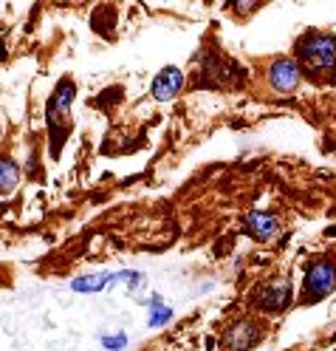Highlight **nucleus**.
I'll return each instance as SVG.
<instances>
[{"instance_id":"nucleus-10","label":"nucleus","mask_w":336,"mask_h":351,"mask_svg":"<svg viewBox=\"0 0 336 351\" xmlns=\"http://www.w3.org/2000/svg\"><path fill=\"white\" fill-rule=\"evenodd\" d=\"M150 309H153V315H150V326H153V328L164 326V323L172 317V309L161 303V298H153V300H150Z\"/></svg>"},{"instance_id":"nucleus-4","label":"nucleus","mask_w":336,"mask_h":351,"mask_svg":"<svg viewBox=\"0 0 336 351\" xmlns=\"http://www.w3.org/2000/svg\"><path fill=\"white\" fill-rule=\"evenodd\" d=\"M288 300H291V283L283 280V278L263 283V287L255 292V303L263 312H283L288 306Z\"/></svg>"},{"instance_id":"nucleus-9","label":"nucleus","mask_w":336,"mask_h":351,"mask_svg":"<svg viewBox=\"0 0 336 351\" xmlns=\"http://www.w3.org/2000/svg\"><path fill=\"white\" fill-rule=\"evenodd\" d=\"M20 182V167L12 159H0V193L14 190Z\"/></svg>"},{"instance_id":"nucleus-6","label":"nucleus","mask_w":336,"mask_h":351,"mask_svg":"<svg viewBox=\"0 0 336 351\" xmlns=\"http://www.w3.org/2000/svg\"><path fill=\"white\" fill-rule=\"evenodd\" d=\"M260 337V328L249 320H237L227 328V335H223V343H227L232 351H246V348H252Z\"/></svg>"},{"instance_id":"nucleus-1","label":"nucleus","mask_w":336,"mask_h":351,"mask_svg":"<svg viewBox=\"0 0 336 351\" xmlns=\"http://www.w3.org/2000/svg\"><path fill=\"white\" fill-rule=\"evenodd\" d=\"M297 65L300 71L311 77H325L336 69V37L331 34H308L297 46Z\"/></svg>"},{"instance_id":"nucleus-11","label":"nucleus","mask_w":336,"mask_h":351,"mask_svg":"<svg viewBox=\"0 0 336 351\" xmlns=\"http://www.w3.org/2000/svg\"><path fill=\"white\" fill-rule=\"evenodd\" d=\"M102 346L107 348V351H119V348H125L127 346V337L125 335H114V337H102Z\"/></svg>"},{"instance_id":"nucleus-5","label":"nucleus","mask_w":336,"mask_h":351,"mask_svg":"<svg viewBox=\"0 0 336 351\" xmlns=\"http://www.w3.org/2000/svg\"><path fill=\"white\" fill-rule=\"evenodd\" d=\"M302 80V71L294 60H274L272 69H268V85H272V91L277 94H291L297 91V85Z\"/></svg>"},{"instance_id":"nucleus-8","label":"nucleus","mask_w":336,"mask_h":351,"mask_svg":"<svg viewBox=\"0 0 336 351\" xmlns=\"http://www.w3.org/2000/svg\"><path fill=\"white\" fill-rule=\"evenodd\" d=\"M246 232L257 241H268L277 235V218L266 210H255L249 218H246Z\"/></svg>"},{"instance_id":"nucleus-2","label":"nucleus","mask_w":336,"mask_h":351,"mask_svg":"<svg viewBox=\"0 0 336 351\" xmlns=\"http://www.w3.org/2000/svg\"><path fill=\"white\" fill-rule=\"evenodd\" d=\"M74 102V85L65 80L57 85V91L49 102V134H51V153H60L62 139L68 134V108Z\"/></svg>"},{"instance_id":"nucleus-3","label":"nucleus","mask_w":336,"mask_h":351,"mask_svg":"<svg viewBox=\"0 0 336 351\" xmlns=\"http://www.w3.org/2000/svg\"><path fill=\"white\" fill-rule=\"evenodd\" d=\"M336 289V263L333 261H313L308 272H305V283H302V300L305 303H317L325 295H331Z\"/></svg>"},{"instance_id":"nucleus-7","label":"nucleus","mask_w":336,"mask_h":351,"mask_svg":"<svg viewBox=\"0 0 336 351\" xmlns=\"http://www.w3.org/2000/svg\"><path fill=\"white\" fill-rule=\"evenodd\" d=\"M184 88V74L181 69H175V65H170V69H164L159 77L153 80V97L159 102H167L172 97H178V91Z\"/></svg>"}]
</instances>
